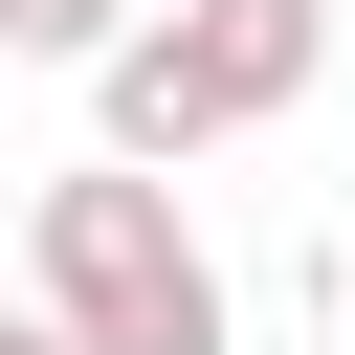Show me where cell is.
Masks as SVG:
<instances>
[{"mask_svg": "<svg viewBox=\"0 0 355 355\" xmlns=\"http://www.w3.org/2000/svg\"><path fill=\"white\" fill-rule=\"evenodd\" d=\"M311 67H333V0H133V44L89 67V155L111 178H178V155L311 111Z\"/></svg>", "mask_w": 355, "mask_h": 355, "instance_id": "7a4b0ae2", "label": "cell"}, {"mask_svg": "<svg viewBox=\"0 0 355 355\" xmlns=\"http://www.w3.org/2000/svg\"><path fill=\"white\" fill-rule=\"evenodd\" d=\"M0 355H44V333H22V311H0Z\"/></svg>", "mask_w": 355, "mask_h": 355, "instance_id": "277c9868", "label": "cell"}, {"mask_svg": "<svg viewBox=\"0 0 355 355\" xmlns=\"http://www.w3.org/2000/svg\"><path fill=\"white\" fill-rule=\"evenodd\" d=\"M22 333L44 355H244V288L222 244L178 222V178H44L22 200Z\"/></svg>", "mask_w": 355, "mask_h": 355, "instance_id": "6da1fadb", "label": "cell"}, {"mask_svg": "<svg viewBox=\"0 0 355 355\" xmlns=\"http://www.w3.org/2000/svg\"><path fill=\"white\" fill-rule=\"evenodd\" d=\"M0 44H22V67H111V44H133V0H0Z\"/></svg>", "mask_w": 355, "mask_h": 355, "instance_id": "3957f363", "label": "cell"}]
</instances>
